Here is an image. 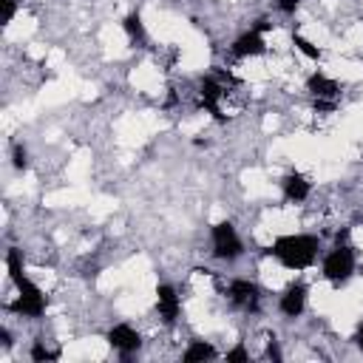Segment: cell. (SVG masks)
Masks as SVG:
<instances>
[{
  "label": "cell",
  "mask_w": 363,
  "mask_h": 363,
  "mask_svg": "<svg viewBox=\"0 0 363 363\" xmlns=\"http://www.w3.org/2000/svg\"><path fill=\"white\" fill-rule=\"evenodd\" d=\"M318 235L309 233H292V235H281L272 241V247L267 250L272 258H278L286 269H306L315 264L318 258Z\"/></svg>",
  "instance_id": "obj_1"
},
{
  "label": "cell",
  "mask_w": 363,
  "mask_h": 363,
  "mask_svg": "<svg viewBox=\"0 0 363 363\" xmlns=\"http://www.w3.org/2000/svg\"><path fill=\"white\" fill-rule=\"evenodd\" d=\"M354 272V250L349 247V241L335 244V250L323 258V278L335 286H343Z\"/></svg>",
  "instance_id": "obj_2"
},
{
  "label": "cell",
  "mask_w": 363,
  "mask_h": 363,
  "mask_svg": "<svg viewBox=\"0 0 363 363\" xmlns=\"http://www.w3.org/2000/svg\"><path fill=\"white\" fill-rule=\"evenodd\" d=\"M14 286H17V298H14V303L9 309L17 312V315H26V318H40L45 312V303H48L43 289L31 278H26V275H20L14 281Z\"/></svg>",
  "instance_id": "obj_3"
},
{
  "label": "cell",
  "mask_w": 363,
  "mask_h": 363,
  "mask_svg": "<svg viewBox=\"0 0 363 363\" xmlns=\"http://www.w3.org/2000/svg\"><path fill=\"white\" fill-rule=\"evenodd\" d=\"M210 238H213V255L221 258V261H235L244 255V244L233 227V221H218L213 224L210 230Z\"/></svg>",
  "instance_id": "obj_4"
},
{
  "label": "cell",
  "mask_w": 363,
  "mask_h": 363,
  "mask_svg": "<svg viewBox=\"0 0 363 363\" xmlns=\"http://www.w3.org/2000/svg\"><path fill=\"white\" fill-rule=\"evenodd\" d=\"M227 295H230V301H233L238 309H244V312H255L258 303H261V289H258V284H252V281H247V278L230 281Z\"/></svg>",
  "instance_id": "obj_5"
},
{
  "label": "cell",
  "mask_w": 363,
  "mask_h": 363,
  "mask_svg": "<svg viewBox=\"0 0 363 363\" xmlns=\"http://www.w3.org/2000/svg\"><path fill=\"white\" fill-rule=\"evenodd\" d=\"M108 343L119 352V354H133L139 346H142V337H139V332L130 326V323H116V326H111L108 329Z\"/></svg>",
  "instance_id": "obj_6"
},
{
  "label": "cell",
  "mask_w": 363,
  "mask_h": 363,
  "mask_svg": "<svg viewBox=\"0 0 363 363\" xmlns=\"http://www.w3.org/2000/svg\"><path fill=\"white\" fill-rule=\"evenodd\" d=\"M156 312H159V318H162L167 326L176 323V318H179V312H182V301H179V295H176V289H173L170 284L156 286Z\"/></svg>",
  "instance_id": "obj_7"
},
{
  "label": "cell",
  "mask_w": 363,
  "mask_h": 363,
  "mask_svg": "<svg viewBox=\"0 0 363 363\" xmlns=\"http://www.w3.org/2000/svg\"><path fill=\"white\" fill-rule=\"evenodd\" d=\"M199 94H201V105H204V108L213 113V119L224 122V119H227V116L221 113V96H224V85H221L216 77H204V79H201Z\"/></svg>",
  "instance_id": "obj_8"
},
{
  "label": "cell",
  "mask_w": 363,
  "mask_h": 363,
  "mask_svg": "<svg viewBox=\"0 0 363 363\" xmlns=\"http://www.w3.org/2000/svg\"><path fill=\"white\" fill-rule=\"evenodd\" d=\"M278 306H281V312H284L286 318H298V315L303 312V306H306V286H303L301 281L289 284V286L284 289Z\"/></svg>",
  "instance_id": "obj_9"
},
{
  "label": "cell",
  "mask_w": 363,
  "mask_h": 363,
  "mask_svg": "<svg viewBox=\"0 0 363 363\" xmlns=\"http://www.w3.org/2000/svg\"><path fill=\"white\" fill-rule=\"evenodd\" d=\"M233 54L235 57H255L264 54V31H258L255 26L250 31H244L235 43H233Z\"/></svg>",
  "instance_id": "obj_10"
},
{
  "label": "cell",
  "mask_w": 363,
  "mask_h": 363,
  "mask_svg": "<svg viewBox=\"0 0 363 363\" xmlns=\"http://www.w3.org/2000/svg\"><path fill=\"white\" fill-rule=\"evenodd\" d=\"M306 88H309V94L315 96V99H337V94H340V85L332 79V77H326V74H320V71H315L309 79H306Z\"/></svg>",
  "instance_id": "obj_11"
},
{
  "label": "cell",
  "mask_w": 363,
  "mask_h": 363,
  "mask_svg": "<svg viewBox=\"0 0 363 363\" xmlns=\"http://www.w3.org/2000/svg\"><path fill=\"white\" fill-rule=\"evenodd\" d=\"M281 190H284V199L286 201H303L306 196H309V182H306V176L303 173H286L284 179H281Z\"/></svg>",
  "instance_id": "obj_12"
},
{
  "label": "cell",
  "mask_w": 363,
  "mask_h": 363,
  "mask_svg": "<svg viewBox=\"0 0 363 363\" xmlns=\"http://www.w3.org/2000/svg\"><path fill=\"white\" fill-rule=\"evenodd\" d=\"M213 357H218V352H216L210 343H204V340H193V343L184 349V354H182V360H184V363H196V360H213Z\"/></svg>",
  "instance_id": "obj_13"
},
{
  "label": "cell",
  "mask_w": 363,
  "mask_h": 363,
  "mask_svg": "<svg viewBox=\"0 0 363 363\" xmlns=\"http://www.w3.org/2000/svg\"><path fill=\"white\" fill-rule=\"evenodd\" d=\"M122 26H125V34H128L133 43H145V37H147V34H145V23H142L139 11H130V14L125 17V23H122Z\"/></svg>",
  "instance_id": "obj_14"
},
{
  "label": "cell",
  "mask_w": 363,
  "mask_h": 363,
  "mask_svg": "<svg viewBox=\"0 0 363 363\" xmlns=\"http://www.w3.org/2000/svg\"><path fill=\"white\" fill-rule=\"evenodd\" d=\"M292 45H295L303 57H309V60H320V54H323L315 43H309V40H306V37H301V34H292Z\"/></svg>",
  "instance_id": "obj_15"
},
{
  "label": "cell",
  "mask_w": 363,
  "mask_h": 363,
  "mask_svg": "<svg viewBox=\"0 0 363 363\" xmlns=\"http://www.w3.org/2000/svg\"><path fill=\"white\" fill-rule=\"evenodd\" d=\"M6 269H9V278L11 281H17L20 275H23V255H20V250H9L6 252Z\"/></svg>",
  "instance_id": "obj_16"
},
{
  "label": "cell",
  "mask_w": 363,
  "mask_h": 363,
  "mask_svg": "<svg viewBox=\"0 0 363 363\" xmlns=\"http://www.w3.org/2000/svg\"><path fill=\"white\" fill-rule=\"evenodd\" d=\"M60 357V352H51V349H45L40 340L31 346V360H37V363H43V360H57Z\"/></svg>",
  "instance_id": "obj_17"
},
{
  "label": "cell",
  "mask_w": 363,
  "mask_h": 363,
  "mask_svg": "<svg viewBox=\"0 0 363 363\" xmlns=\"http://www.w3.org/2000/svg\"><path fill=\"white\" fill-rule=\"evenodd\" d=\"M11 156H14L11 162H14V167H17V170H26V167H28V153H26V147H23L20 142L14 145V153H11Z\"/></svg>",
  "instance_id": "obj_18"
},
{
  "label": "cell",
  "mask_w": 363,
  "mask_h": 363,
  "mask_svg": "<svg viewBox=\"0 0 363 363\" xmlns=\"http://www.w3.org/2000/svg\"><path fill=\"white\" fill-rule=\"evenodd\" d=\"M244 360H250V354H247V349L241 343L233 352H227V363H244Z\"/></svg>",
  "instance_id": "obj_19"
},
{
  "label": "cell",
  "mask_w": 363,
  "mask_h": 363,
  "mask_svg": "<svg viewBox=\"0 0 363 363\" xmlns=\"http://www.w3.org/2000/svg\"><path fill=\"white\" fill-rule=\"evenodd\" d=\"M298 6H301V0H278V9H281L284 14H292Z\"/></svg>",
  "instance_id": "obj_20"
},
{
  "label": "cell",
  "mask_w": 363,
  "mask_h": 363,
  "mask_svg": "<svg viewBox=\"0 0 363 363\" xmlns=\"http://www.w3.org/2000/svg\"><path fill=\"white\" fill-rule=\"evenodd\" d=\"M267 357H272V360H281V349H278L275 337H272V340H269V346H267Z\"/></svg>",
  "instance_id": "obj_21"
},
{
  "label": "cell",
  "mask_w": 363,
  "mask_h": 363,
  "mask_svg": "<svg viewBox=\"0 0 363 363\" xmlns=\"http://www.w3.org/2000/svg\"><path fill=\"white\" fill-rule=\"evenodd\" d=\"M354 343H357V346H360V349H363V323H360V326H357V335H354Z\"/></svg>",
  "instance_id": "obj_22"
}]
</instances>
